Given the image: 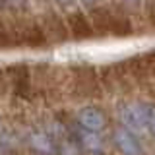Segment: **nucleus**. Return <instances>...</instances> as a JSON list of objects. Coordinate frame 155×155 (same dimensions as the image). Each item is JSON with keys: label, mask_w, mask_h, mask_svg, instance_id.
Returning a JSON list of instances; mask_svg holds the SVG:
<instances>
[{"label": "nucleus", "mask_w": 155, "mask_h": 155, "mask_svg": "<svg viewBox=\"0 0 155 155\" xmlns=\"http://www.w3.org/2000/svg\"><path fill=\"white\" fill-rule=\"evenodd\" d=\"M113 140H114L116 149H118L122 155H142V153H143L140 140L134 136L132 130L124 128V126H120V128L114 130Z\"/></svg>", "instance_id": "obj_1"}, {"label": "nucleus", "mask_w": 155, "mask_h": 155, "mask_svg": "<svg viewBox=\"0 0 155 155\" xmlns=\"http://www.w3.org/2000/svg\"><path fill=\"white\" fill-rule=\"evenodd\" d=\"M120 120L124 128L140 132L145 128V116H143V105H122L120 107Z\"/></svg>", "instance_id": "obj_2"}, {"label": "nucleus", "mask_w": 155, "mask_h": 155, "mask_svg": "<svg viewBox=\"0 0 155 155\" xmlns=\"http://www.w3.org/2000/svg\"><path fill=\"white\" fill-rule=\"evenodd\" d=\"M78 120L89 132H101L107 126V116L101 109L97 107H84V109L78 113Z\"/></svg>", "instance_id": "obj_3"}, {"label": "nucleus", "mask_w": 155, "mask_h": 155, "mask_svg": "<svg viewBox=\"0 0 155 155\" xmlns=\"http://www.w3.org/2000/svg\"><path fill=\"white\" fill-rule=\"evenodd\" d=\"M29 143L35 151L43 153V155H54L58 153V147H56V142L51 138L48 134H43V132H33L31 138H29Z\"/></svg>", "instance_id": "obj_4"}, {"label": "nucleus", "mask_w": 155, "mask_h": 155, "mask_svg": "<svg viewBox=\"0 0 155 155\" xmlns=\"http://www.w3.org/2000/svg\"><path fill=\"white\" fill-rule=\"evenodd\" d=\"M78 138H80V147L87 149V151L91 153H101L103 151V140L97 136V132H89V130L84 128V132L78 134Z\"/></svg>", "instance_id": "obj_5"}, {"label": "nucleus", "mask_w": 155, "mask_h": 155, "mask_svg": "<svg viewBox=\"0 0 155 155\" xmlns=\"http://www.w3.org/2000/svg\"><path fill=\"white\" fill-rule=\"evenodd\" d=\"M143 116H145V128L155 136V107L143 105Z\"/></svg>", "instance_id": "obj_6"}, {"label": "nucleus", "mask_w": 155, "mask_h": 155, "mask_svg": "<svg viewBox=\"0 0 155 155\" xmlns=\"http://www.w3.org/2000/svg\"><path fill=\"white\" fill-rule=\"evenodd\" d=\"M10 6H21V4H25V0H6Z\"/></svg>", "instance_id": "obj_7"}, {"label": "nucleus", "mask_w": 155, "mask_h": 155, "mask_svg": "<svg viewBox=\"0 0 155 155\" xmlns=\"http://www.w3.org/2000/svg\"><path fill=\"white\" fill-rule=\"evenodd\" d=\"M56 2H58V4H64V6H68V4H72L74 0H56Z\"/></svg>", "instance_id": "obj_8"}, {"label": "nucleus", "mask_w": 155, "mask_h": 155, "mask_svg": "<svg viewBox=\"0 0 155 155\" xmlns=\"http://www.w3.org/2000/svg\"><path fill=\"white\" fill-rule=\"evenodd\" d=\"M4 136V122H2V118H0V138Z\"/></svg>", "instance_id": "obj_9"}, {"label": "nucleus", "mask_w": 155, "mask_h": 155, "mask_svg": "<svg viewBox=\"0 0 155 155\" xmlns=\"http://www.w3.org/2000/svg\"><path fill=\"white\" fill-rule=\"evenodd\" d=\"M84 4H93V2H97V0H81Z\"/></svg>", "instance_id": "obj_10"}]
</instances>
